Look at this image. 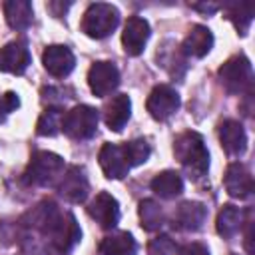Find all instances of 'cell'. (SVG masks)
<instances>
[{"label":"cell","instance_id":"6da1fadb","mask_svg":"<svg viewBox=\"0 0 255 255\" xmlns=\"http://www.w3.org/2000/svg\"><path fill=\"white\" fill-rule=\"evenodd\" d=\"M34 225L50 237L54 249L60 253H68L82 239L76 217L72 213H62L54 201H44L34 209Z\"/></svg>","mask_w":255,"mask_h":255},{"label":"cell","instance_id":"7a4b0ae2","mask_svg":"<svg viewBox=\"0 0 255 255\" xmlns=\"http://www.w3.org/2000/svg\"><path fill=\"white\" fill-rule=\"evenodd\" d=\"M173 155L189 177L199 179L209 169V151L197 131H183L173 141Z\"/></svg>","mask_w":255,"mask_h":255},{"label":"cell","instance_id":"3957f363","mask_svg":"<svg viewBox=\"0 0 255 255\" xmlns=\"http://www.w3.org/2000/svg\"><path fill=\"white\" fill-rule=\"evenodd\" d=\"M120 24V10L114 4L96 2L90 4L82 18V32L94 40L110 36Z\"/></svg>","mask_w":255,"mask_h":255},{"label":"cell","instance_id":"277c9868","mask_svg":"<svg viewBox=\"0 0 255 255\" xmlns=\"http://www.w3.org/2000/svg\"><path fill=\"white\" fill-rule=\"evenodd\" d=\"M64 173V159L52 151H36L22 175L26 185H52Z\"/></svg>","mask_w":255,"mask_h":255},{"label":"cell","instance_id":"5b68a950","mask_svg":"<svg viewBox=\"0 0 255 255\" xmlns=\"http://www.w3.org/2000/svg\"><path fill=\"white\" fill-rule=\"evenodd\" d=\"M219 82L229 94H249L253 86V68L249 58L243 54L229 58L219 68Z\"/></svg>","mask_w":255,"mask_h":255},{"label":"cell","instance_id":"8992f818","mask_svg":"<svg viewBox=\"0 0 255 255\" xmlns=\"http://www.w3.org/2000/svg\"><path fill=\"white\" fill-rule=\"evenodd\" d=\"M98 110L92 106H76L64 114L62 129L70 139H90L98 129Z\"/></svg>","mask_w":255,"mask_h":255},{"label":"cell","instance_id":"52a82bcc","mask_svg":"<svg viewBox=\"0 0 255 255\" xmlns=\"http://www.w3.org/2000/svg\"><path fill=\"white\" fill-rule=\"evenodd\" d=\"M145 108L149 112V116L157 122H165L167 118H171L177 108H179V94L167 86V84H159L151 90L147 102H145Z\"/></svg>","mask_w":255,"mask_h":255},{"label":"cell","instance_id":"ba28073f","mask_svg":"<svg viewBox=\"0 0 255 255\" xmlns=\"http://www.w3.org/2000/svg\"><path fill=\"white\" fill-rule=\"evenodd\" d=\"M88 86L98 96H110L120 86V70L112 62H96L88 72Z\"/></svg>","mask_w":255,"mask_h":255},{"label":"cell","instance_id":"9c48e42d","mask_svg":"<svg viewBox=\"0 0 255 255\" xmlns=\"http://www.w3.org/2000/svg\"><path fill=\"white\" fill-rule=\"evenodd\" d=\"M58 191L64 199H68L72 203H82L88 197V191H90L86 169L80 167V165H70L60 177Z\"/></svg>","mask_w":255,"mask_h":255},{"label":"cell","instance_id":"30bf717a","mask_svg":"<svg viewBox=\"0 0 255 255\" xmlns=\"http://www.w3.org/2000/svg\"><path fill=\"white\" fill-rule=\"evenodd\" d=\"M88 213L104 229H112L120 221V203L108 191H100L88 205Z\"/></svg>","mask_w":255,"mask_h":255},{"label":"cell","instance_id":"8fae6325","mask_svg":"<svg viewBox=\"0 0 255 255\" xmlns=\"http://www.w3.org/2000/svg\"><path fill=\"white\" fill-rule=\"evenodd\" d=\"M32 62L30 50L24 40L8 42L4 48H0V72L6 74H24Z\"/></svg>","mask_w":255,"mask_h":255},{"label":"cell","instance_id":"7c38bea8","mask_svg":"<svg viewBox=\"0 0 255 255\" xmlns=\"http://www.w3.org/2000/svg\"><path fill=\"white\" fill-rule=\"evenodd\" d=\"M98 159H100L104 175L110 179H124L128 175V171L131 169L129 161L126 157L124 145H118V143H104Z\"/></svg>","mask_w":255,"mask_h":255},{"label":"cell","instance_id":"4fadbf2b","mask_svg":"<svg viewBox=\"0 0 255 255\" xmlns=\"http://www.w3.org/2000/svg\"><path fill=\"white\" fill-rule=\"evenodd\" d=\"M223 183L227 193L235 199H247L253 195V175L245 163L233 161L225 171Z\"/></svg>","mask_w":255,"mask_h":255},{"label":"cell","instance_id":"5bb4252c","mask_svg":"<svg viewBox=\"0 0 255 255\" xmlns=\"http://www.w3.org/2000/svg\"><path fill=\"white\" fill-rule=\"evenodd\" d=\"M42 64L46 68V72L54 78H66L74 66H76V58L72 54V50L68 46H62V44H54V46H48L42 54Z\"/></svg>","mask_w":255,"mask_h":255},{"label":"cell","instance_id":"9a60e30c","mask_svg":"<svg viewBox=\"0 0 255 255\" xmlns=\"http://www.w3.org/2000/svg\"><path fill=\"white\" fill-rule=\"evenodd\" d=\"M147 38H149V24L145 18H139V16H131L128 18L126 26H124V32H122V44H124V50L126 54L129 56H139L147 44Z\"/></svg>","mask_w":255,"mask_h":255},{"label":"cell","instance_id":"2e32d148","mask_svg":"<svg viewBox=\"0 0 255 255\" xmlns=\"http://www.w3.org/2000/svg\"><path fill=\"white\" fill-rule=\"evenodd\" d=\"M207 207L199 201H183L173 211V225L179 231H199L205 223Z\"/></svg>","mask_w":255,"mask_h":255},{"label":"cell","instance_id":"e0dca14e","mask_svg":"<svg viewBox=\"0 0 255 255\" xmlns=\"http://www.w3.org/2000/svg\"><path fill=\"white\" fill-rule=\"evenodd\" d=\"M219 141L229 155H243L247 149V133L243 126L235 120H225L219 124Z\"/></svg>","mask_w":255,"mask_h":255},{"label":"cell","instance_id":"ac0fdd59","mask_svg":"<svg viewBox=\"0 0 255 255\" xmlns=\"http://www.w3.org/2000/svg\"><path fill=\"white\" fill-rule=\"evenodd\" d=\"M211 48H213V34L207 26L201 24H195L181 44V52L191 58H203L209 54Z\"/></svg>","mask_w":255,"mask_h":255},{"label":"cell","instance_id":"d6986e66","mask_svg":"<svg viewBox=\"0 0 255 255\" xmlns=\"http://www.w3.org/2000/svg\"><path fill=\"white\" fill-rule=\"evenodd\" d=\"M131 116V100L128 94H118L106 104L104 120L112 131H122Z\"/></svg>","mask_w":255,"mask_h":255},{"label":"cell","instance_id":"ffe728a7","mask_svg":"<svg viewBox=\"0 0 255 255\" xmlns=\"http://www.w3.org/2000/svg\"><path fill=\"white\" fill-rule=\"evenodd\" d=\"M102 255H135L137 253V243L128 231H116L100 243Z\"/></svg>","mask_w":255,"mask_h":255},{"label":"cell","instance_id":"44dd1931","mask_svg":"<svg viewBox=\"0 0 255 255\" xmlns=\"http://www.w3.org/2000/svg\"><path fill=\"white\" fill-rule=\"evenodd\" d=\"M4 14H6V22L10 28L26 30L32 24L34 10L28 0H8L4 4Z\"/></svg>","mask_w":255,"mask_h":255},{"label":"cell","instance_id":"7402d4cb","mask_svg":"<svg viewBox=\"0 0 255 255\" xmlns=\"http://www.w3.org/2000/svg\"><path fill=\"white\" fill-rule=\"evenodd\" d=\"M151 191H155L163 199H173L183 191V179L177 171L165 169L151 179Z\"/></svg>","mask_w":255,"mask_h":255},{"label":"cell","instance_id":"603a6c76","mask_svg":"<svg viewBox=\"0 0 255 255\" xmlns=\"http://www.w3.org/2000/svg\"><path fill=\"white\" fill-rule=\"evenodd\" d=\"M243 225V211L235 205H223V209L217 215V233L223 239H231L239 233Z\"/></svg>","mask_w":255,"mask_h":255},{"label":"cell","instance_id":"cb8c5ba5","mask_svg":"<svg viewBox=\"0 0 255 255\" xmlns=\"http://www.w3.org/2000/svg\"><path fill=\"white\" fill-rule=\"evenodd\" d=\"M225 12H227V18L233 22L235 30L241 36H245L253 22V12H255L253 4L251 2H233V4L225 6Z\"/></svg>","mask_w":255,"mask_h":255},{"label":"cell","instance_id":"d4e9b609","mask_svg":"<svg viewBox=\"0 0 255 255\" xmlns=\"http://www.w3.org/2000/svg\"><path fill=\"white\" fill-rule=\"evenodd\" d=\"M62 122H64V112L62 108H46L42 112V116L38 118L36 124V133L42 137H54L60 133L62 129Z\"/></svg>","mask_w":255,"mask_h":255},{"label":"cell","instance_id":"484cf974","mask_svg":"<svg viewBox=\"0 0 255 255\" xmlns=\"http://www.w3.org/2000/svg\"><path fill=\"white\" fill-rule=\"evenodd\" d=\"M137 213H139L141 227L145 231H155V229H159L163 225V211H161L159 203L153 201V199H143L139 203Z\"/></svg>","mask_w":255,"mask_h":255},{"label":"cell","instance_id":"4316f807","mask_svg":"<svg viewBox=\"0 0 255 255\" xmlns=\"http://www.w3.org/2000/svg\"><path fill=\"white\" fill-rule=\"evenodd\" d=\"M124 145V151H126V157L129 161V167H135V165H141L147 161L149 153H151V147L145 139H131V141H126L122 143Z\"/></svg>","mask_w":255,"mask_h":255},{"label":"cell","instance_id":"83f0119b","mask_svg":"<svg viewBox=\"0 0 255 255\" xmlns=\"http://www.w3.org/2000/svg\"><path fill=\"white\" fill-rule=\"evenodd\" d=\"M175 251H177V247L171 241V237H167V235H159V237L151 239L147 245V255H175Z\"/></svg>","mask_w":255,"mask_h":255},{"label":"cell","instance_id":"f1b7e54d","mask_svg":"<svg viewBox=\"0 0 255 255\" xmlns=\"http://www.w3.org/2000/svg\"><path fill=\"white\" fill-rule=\"evenodd\" d=\"M18 106H20L18 94H14V92L2 94V96H0V124H2V122L6 120V116H8L10 112H14Z\"/></svg>","mask_w":255,"mask_h":255},{"label":"cell","instance_id":"f546056e","mask_svg":"<svg viewBox=\"0 0 255 255\" xmlns=\"http://www.w3.org/2000/svg\"><path fill=\"white\" fill-rule=\"evenodd\" d=\"M181 255H209V249H207V245L195 241V243H187L181 249Z\"/></svg>","mask_w":255,"mask_h":255},{"label":"cell","instance_id":"4dcf8cb0","mask_svg":"<svg viewBox=\"0 0 255 255\" xmlns=\"http://www.w3.org/2000/svg\"><path fill=\"white\" fill-rule=\"evenodd\" d=\"M195 10H203V12H215L219 6L217 4H193Z\"/></svg>","mask_w":255,"mask_h":255},{"label":"cell","instance_id":"1f68e13d","mask_svg":"<svg viewBox=\"0 0 255 255\" xmlns=\"http://www.w3.org/2000/svg\"><path fill=\"white\" fill-rule=\"evenodd\" d=\"M231 255H237V253H231Z\"/></svg>","mask_w":255,"mask_h":255}]
</instances>
